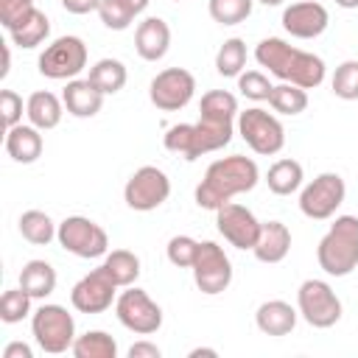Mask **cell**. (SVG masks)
Masks as SVG:
<instances>
[{
	"label": "cell",
	"instance_id": "cell-41",
	"mask_svg": "<svg viewBox=\"0 0 358 358\" xmlns=\"http://www.w3.org/2000/svg\"><path fill=\"white\" fill-rule=\"evenodd\" d=\"M31 8H34V0H0V22H3V28L11 31Z\"/></svg>",
	"mask_w": 358,
	"mask_h": 358
},
{
	"label": "cell",
	"instance_id": "cell-39",
	"mask_svg": "<svg viewBox=\"0 0 358 358\" xmlns=\"http://www.w3.org/2000/svg\"><path fill=\"white\" fill-rule=\"evenodd\" d=\"M271 87H274V84H271L260 70H246V73L238 76V90H241V95L249 98V101H268Z\"/></svg>",
	"mask_w": 358,
	"mask_h": 358
},
{
	"label": "cell",
	"instance_id": "cell-37",
	"mask_svg": "<svg viewBox=\"0 0 358 358\" xmlns=\"http://www.w3.org/2000/svg\"><path fill=\"white\" fill-rule=\"evenodd\" d=\"M31 294L22 291V288H8L3 296H0V319L6 324H17L22 322L28 313H31Z\"/></svg>",
	"mask_w": 358,
	"mask_h": 358
},
{
	"label": "cell",
	"instance_id": "cell-6",
	"mask_svg": "<svg viewBox=\"0 0 358 358\" xmlns=\"http://www.w3.org/2000/svg\"><path fill=\"white\" fill-rule=\"evenodd\" d=\"M238 134L260 157H274L285 145V129H282V123L271 112H266L260 106H252L246 112H238Z\"/></svg>",
	"mask_w": 358,
	"mask_h": 358
},
{
	"label": "cell",
	"instance_id": "cell-15",
	"mask_svg": "<svg viewBox=\"0 0 358 358\" xmlns=\"http://www.w3.org/2000/svg\"><path fill=\"white\" fill-rule=\"evenodd\" d=\"M260 224L255 218V213L243 204H235V201H227L224 207L215 210V227L218 232L224 235V241L235 249H255L257 243V235H260Z\"/></svg>",
	"mask_w": 358,
	"mask_h": 358
},
{
	"label": "cell",
	"instance_id": "cell-7",
	"mask_svg": "<svg viewBox=\"0 0 358 358\" xmlns=\"http://www.w3.org/2000/svg\"><path fill=\"white\" fill-rule=\"evenodd\" d=\"M56 241L64 252L84 257V260H92V257H101L109 252L106 229L84 215H67L56 229Z\"/></svg>",
	"mask_w": 358,
	"mask_h": 358
},
{
	"label": "cell",
	"instance_id": "cell-28",
	"mask_svg": "<svg viewBox=\"0 0 358 358\" xmlns=\"http://www.w3.org/2000/svg\"><path fill=\"white\" fill-rule=\"evenodd\" d=\"M90 84L95 87V90H101L103 95H115V92H120L123 87H126V78H129V73H126V64L120 62V59H98L92 67H90Z\"/></svg>",
	"mask_w": 358,
	"mask_h": 358
},
{
	"label": "cell",
	"instance_id": "cell-1",
	"mask_svg": "<svg viewBox=\"0 0 358 358\" xmlns=\"http://www.w3.org/2000/svg\"><path fill=\"white\" fill-rule=\"evenodd\" d=\"M257 182H260V171L252 157H243V154L221 157L210 162V168L204 171V179L196 185V204L201 210H218L235 196L255 190Z\"/></svg>",
	"mask_w": 358,
	"mask_h": 358
},
{
	"label": "cell",
	"instance_id": "cell-20",
	"mask_svg": "<svg viewBox=\"0 0 358 358\" xmlns=\"http://www.w3.org/2000/svg\"><path fill=\"white\" fill-rule=\"evenodd\" d=\"M255 257L260 263H280L288 257L291 252V229L282 221H263L260 224V235L255 243Z\"/></svg>",
	"mask_w": 358,
	"mask_h": 358
},
{
	"label": "cell",
	"instance_id": "cell-48",
	"mask_svg": "<svg viewBox=\"0 0 358 358\" xmlns=\"http://www.w3.org/2000/svg\"><path fill=\"white\" fill-rule=\"evenodd\" d=\"M257 3H263V6H282V0H257Z\"/></svg>",
	"mask_w": 358,
	"mask_h": 358
},
{
	"label": "cell",
	"instance_id": "cell-2",
	"mask_svg": "<svg viewBox=\"0 0 358 358\" xmlns=\"http://www.w3.org/2000/svg\"><path fill=\"white\" fill-rule=\"evenodd\" d=\"M255 59L274 78L288 81V84H296L302 90H316L324 81V73H327L322 56L308 53V50H299V48L288 45L280 36L260 39L257 48H255Z\"/></svg>",
	"mask_w": 358,
	"mask_h": 358
},
{
	"label": "cell",
	"instance_id": "cell-27",
	"mask_svg": "<svg viewBox=\"0 0 358 358\" xmlns=\"http://www.w3.org/2000/svg\"><path fill=\"white\" fill-rule=\"evenodd\" d=\"M302 179H305L302 165L296 159H288V157L285 159H277L268 168V173H266V185H268V190L274 196H291V193H296L302 187Z\"/></svg>",
	"mask_w": 358,
	"mask_h": 358
},
{
	"label": "cell",
	"instance_id": "cell-23",
	"mask_svg": "<svg viewBox=\"0 0 358 358\" xmlns=\"http://www.w3.org/2000/svg\"><path fill=\"white\" fill-rule=\"evenodd\" d=\"M25 115L31 120V126H36L39 131H48V129H56L62 123V115H64V101H59L53 92L48 90H36L31 92V98L25 101Z\"/></svg>",
	"mask_w": 358,
	"mask_h": 358
},
{
	"label": "cell",
	"instance_id": "cell-46",
	"mask_svg": "<svg viewBox=\"0 0 358 358\" xmlns=\"http://www.w3.org/2000/svg\"><path fill=\"white\" fill-rule=\"evenodd\" d=\"M199 355H218L215 350H207V347H199V350H190V358H199Z\"/></svg>",
	"mask_w": 358,
	"mask_h": 358
},
{
	"label": "cell",
	"instance_id": "cell-32",
	"mask_svg": "<svg viewBox=\"0 0 358 358\" xmlns=\"http://www.w3.org/2000/svg\"><path fill=\"white\" fill-rule=\"evenodd\" d=\"M199 112H201V117H210V120L235 123V117H238V98L232 92H227V90H210V92L201 95Z\"/></svg>",
	"mask_w": 358,
	"mask_h": 358
},
{
	"label": "cell",
	"instance_id": "cell-38",
	"mask_svg": "<svg viewBox=\"0 0 358 358\" xmlns=\"http://www.w3.org/2000/svg\"><path fill=\"white\" fill-rule=\"evenodd\" d=\"M196 252H199V241L190 235H173L165 246V255L176 268H193Z\"/></svg>",
	"mask_w": 358,
	"mask_h": 358
},
{
	"label": "cell",
	"instance_id": "cell-34",
	"mask_svg": "<svg viewBox=\"0 0 358 358\" xmlns=\"http://www.w3.org/2000/svg\"><path fill=\"white\" fill-rule=\"evenodd\" d=\"M246 67V42L232 36V39H224V45L218 48L215 53V70L218 76L224 78H238Z\"/></svg>",
	"mask_w": 358,
	"mask_h": 358
},
{
	"label": "cell",
	"instance_id": "cell-22",
	"mask_svg": "<svg viewBox=\"0 0 358 358\" xmlns=\"http://www.w3.org/2000/svg\"><path fill=\"white\" fill-rule=\"evenodd\" d=\"M296 313H299V310H294L288 302H282V299H268V302H263V305L257 308L255 324H257V330L266 333V336H288V333L296 327Z\"/></svg>",
	"mask_w": 358,
	"mask_h": 358
},
{
	"label": "cell",
	"instance_id": "cell-14",
	"mask_svg": "<svg viewBox=\"0 0 358 358\" xmlns=\"http://www.w3.org/2000/svg\"><path fill=\"white\" fill-rule=\"evenodd\" d=\"M196 95V78L185 67H165L151 78L148 98L159 112H179Z\"/></svg>",
	"mask_w": 358,
	"mask_h": 358
},
{
	"label": "cell",
	"instance_id": "cell-4",
	"mask_svg": "<svg viewBox=\"0 0 358 358\" xmlns=\"http://www.w3.org/2000/svg\"><path fill=\"white\" fill-rule=\"evenodd\" d=\"M319 268L330 277H347L358 268V218L336 215L330 229L316 246Z\"/></svg>",
	"mask_w": 358,
	"mask_h": 358
},
{
	"label": "cell",
	"instance_id": "cell-11",
	"mask_svg": "<svg viewBox=\"0 0 358 358\" xmlns=\"http://www.w3.org/2000/svg\"><path fill=\"white\" fill-rule=\"evenodd\" d=\"M115 316L126 330L137 336H151L162 327V308L137 285H129L115 299Z\"/></svg>",
	"mask_w": 358,
	"mask_h": 358
},
{
	"label": "cell",
	"instance_id": "cell-33",
	"mask_svg": "<svg viewBox=\"0 0 358 358\" xmlns=\"http://www.w3.org/2000/svg\"><path fill=\"white\" fill-rule=\"evenodd\" d=\"M268 106H271L274 112H280V115H291V117H294V115H299V112L308 109V90L282 81V84L271 87Z\"/></svg>",
	"mask_w": 358,
	"mask_h": 358
},
{
	"label": "cell",
	"instance_id": "cell-45",
	"mask_svg": "<svg viewBox=\"0 0 358 358\" xmlns=\"http://www.w3.org/2000/svg\"><path fill=\"white\" fill-rule=\"evenodd\" d=\"M8 70H11V53H8V48H3V67H0V78H6V76H8Z\"/></svg>",
	"mask_w": 358,
	"mask_h": 358
},
{
	"label": "cell",
	"instance_id": "cell-30",
	"mask_svg": "<svg viewBox=\"0 0 358 358\" xmlns=\"http://www.w3.org/2000/svg\"><path fill=\"white\" fill-rule=\"evenodd\" d=\"M17 224H20V235L34 246H48L59 229V224H53V218L42 210H25Z\"/></svg>",
	"mask_w": 358,
	"mask_h": 358
},
{
	"label": "cell",
	"instance_id": "cell-47",
	"mask_svg": "<svg viewBox=\"0 0 358 358\" xmlns=\"http://www.w3.org/2000/svg\"><path fill=\"white\" fill-rule=\"evenodd\" d=\"M336 6H341V8H358V0H336Z\"/></svg>",
	"mask_w": 358,
	"mask_h": 358
},
{
	"label": "cell",
	"instance_id": "cell-3",
	"mask_svg": "<svg viewBox=\"0 0 358 358\" xmlns=\"http://www.w3.org/2000/svg\"><path fill=\"white\" fill-rule=\"evenodd\" d=\"M235 126L232 123H221V120H210V117H199V123H176L165 131L162 143L171 154H179L182 159L193 162L210 151H221L224 145H229Z\"/></svg>",
	"mask_w": 358,
	"mask_h": 358
},
{
	"label": "cell",
	"instance_id": "cell-8",
	"mask_svg": "<svg viewBox=\"0 0 358 358\" xmlns=\"http://www.w3.org/2000/svg\"><path fill=\"white\" fill-rule=\"evenodd\" d=\"M39 73L53 81H70L87 67V45L81 36H59L39 53Z\"/></svg>",
	"mask_w": 358,
	"mask_h": 358
},
{
	"label": "cell",
	"instance_id": "cell-43",
	"mask_svg": "<svg viewBox=\"0 0 358 358\" xmlns=\"http://www.w3.org/2000/svg\"><path fill=\"white\" fill-rule=\"evenodd\" d=\"M62 6L70 14H90V11H98L101 0H62Z\"/></svg>",
	"mask_w": 358,
	"mask_h": 358
},
{
	"label": "cell",
	"instance_id": "cell-13",
	"mask_svg": "<svg viewBox=\"0 0 358 358\" xmlns=\"http://www.w3.org/2000/svg\"><path fill=\"white\" fill-rule=\"evenodd\" d=\"M193 282L207 296L224 294L229 288L232 263L215 241H199V252H196V260H193Z\"/></svg>",
	"mask_w": 358,
	"mask_h": 358
},
{
	"label": "cell",
	"instance_id": "cell-19",
	"mask_svg": "<svg viewBox=\"0 0 358 358\" xmlns=\"http://www.w3.org/2000/svg\"><path fill=\"white\" fill-rule=\"evenodd\" d=\"M103 92L95 90L90 84V78H70L64 92H62V101H64V109L73 115V117H95L103 106Z\"/></svg>",
	"mask_w": 358,
	"mask_h": 358
},
{
	"label": "cell",
	"instance_id": "cell-44",
	"mask_svg": "<svg viewBox=\"0 0 358 358\" xmlns=\"http://www.w3.org/2000/svg\"><path fill=\"white\" fill-rule=\"evenodd\" d=\"M3 358H34V350L22 341H11L3 347Z\"/></svg>",
	"mask_w": 358,
	"mask_h": 358
},
{
	"label": "cell",
	"instance_id": "cell-12",
	"mask_svg": "<svg viewBox=\"0 0 358 358\" xmlns=\"http://www.w3.org/2000/svg\"><path fill=\"white\" fill-rule=\"evenodd\" d=\"M168 196H171V179H168V173H165L162 168H157V165H143V168H137V171L129 176L126 187H123V201H126L131 210H137V213H151V210H157L159 204L168 201Z\"/></svg>",
	"mask_w": 358,
	"mask_h": 358
},
{
	"label": "cell",
	"instance_id": "cell-36",
	"mask_svg": "<svg viewBox=\"0 0 358 358\" xmlns=\"http://www.w3.org/2000/svg\"><path fill=\"white\" fill-rule=\"evenodd\" d=\"M333 95L341 101H358V59H347L336 67L330 78Z\"/></svg>",
	"mask_w": 358,
	"mask_h": 358
},
{
	"label": "cell",
	"instance_id": "cell-25",
	"mask_svg": "<svg viewBox=\"0 0 358 358\" xmlns=\"http://www.w3.org/2000/svg\"><path fill=\"white\" fill-rule=\"evenodd\" d=\"M20 288L34 299H45L56 291V268L48 260H28L20 271Z\"/></svg>",
	"mask_w": 358,
	"mask_h": 358
},
{
	"label": "cell",
	"instance_id": "cell-49",
	"mask_svg": "<svg viewBox=\"0 0 358 358\" xmlns=\"http://www.w3.org/2000/svg\"><path fill=\"white\" fill-rule=\"evenodd\" d=\"M171 3H182V0H171Z\"/></svg>",
	"mask_w": 358,
	"mask_h": 358
},
{
	"label": "cell",
	"instance_id": "cell-17",
	"mask_svg": "<svg viewBox=\"0 0 358 358\" xmlns=\"http://www.w3.org/2000/svg\"><path fill=\"white\" fill-rule=\"evenodd\" d=\"M327 25H330V14L316 0H299L282 11V28L294 39H316L327 31Z\"/></svg>",
	"mask_w": 358,
	"mask_h": 358
},
{
	"label": "cell",
	"instance_id": "cell-42",
	"mask_svg": "<svg viewBox=\"0 0 358 358\" xmlns=\"http://www.w3.org/2000/svg\"><path fill=\"white\" fill-rule=\"evenodd\" d=\"M159 355H162V350L151 341H137L129 347V358H159Z\"/></svg>",
	"mask_w": 358,
	"mask_h": 358
},
{
	"label": "cell",
	"instance_id": "cell-5",
	"mask_svg": "<svg viewBox=\"0 0 358 358\" xmlns=\"http://www.w3.org/2000/svg\"><path fill=\"white\" fill-rule=\"evenodd\" d=\"M31 333L42 352H67L76 341V319L62 305H39L31 316Z\"/></svg>",
	"mask_w": 358,
	"mask_h": 358
},
{
	"label": "cell",
	"instance_id": "cell-9",
	"mask_svg": "<svg viewBox=\"0 0 358 358\" xmlns=\"http://www.w3.org/2000/svg\"><path fill=\"white\" fill-rule=\"evenodd\" d=\"M344 196H347L344 179L338 173H333V171H324V173H319L316 179H310L302 187L299 210H302V215H308L313 221H327L344 204Z\"/></svg>",
	"mask_w": 358,
	"mask_h": 358
},
{
	"label": "cell",
	"instance_id": "cell-21",
	"mask_svg": "<svg viewBox=\"0 0 358 358\" xmlns=\"http://www.w3.org/2000/svg\"><path fill=\"white\" fill-rule=\"evenodd\" d=\"M42 148H45V140L39 134L36 126H14V129H6V151L14 162L20 165H31L42 157Z\"/></svg>",
	"mask_w": 358,
	"mask_h": 358
},
{
	"label": "cell",
	"instance_id": "cell-26",
	"mask_svg": "<svg viewBox=\"0 0 358 358\" xmlns=\"http://www.w3.org/2000/svg\"><path fill=\"white\" fill-rule=\"evenodd\" d=\"M151 0H101L98 17L109 31H126L137 14L148 8Z\"/></svg>",
	"mask_w": 358,
	"mask_h": 358
},
{
	"label": "cell",
	"instance_id": "cell-29",
	"mask_svg": "<svg viewBox=\"0 0 358 358\" xmlns=\"http://www.w3.org/2000/svg\"><path fill=\"white\" fill-rule=\"evenodd\" d=\"M101 266L106 268V274L115 280L117 288H129L140 277V257L134 252H129V249H112V252H106V257H103Z\"/></svg>",
	"mask_w": 358,
	"mask_h": 358
},
{
	"label": "cell",
	"instance_id": "cell-10",
	"mask_svg": "<svg viewBox=\"0 0 358 358\" xmlns=\"http://www.w3.org/2000/svg\"><path fill=\"white\" fill-rule=\"evenodd\" d=\"M296 308L299 316L319 330H327L341 319V299L324 280H305L296 291Z\"/></svg>",
	"mask_w": 358,
	"mask_h": 358
},
{
	"label": "cell",
	"instance_id": "cell-40",
	"mask_svg": "<svg viewBox=\"0 0 358 358\" xmlns=\"http://www.w3.org/2000/svg\"><path fill=\"white\" fill-rule=\"evenodd\" d=\"M0 112H3V123L6 129H14L22 123V98L14 90H3L0 92Z\"/></svg>",
	"mask_w": 358,
	"mask_h": 358
},
{
	"label": "cell",
	"instance_id": "cell-24",
	"mask_svg": "<svg viewBox=\"0 0 358 358\" xmlns=\"http://www.w3.org/2000/svg\"><path fill=\"white\" fill-rule=\"evenodd\" d=\"M8 36H11V42H14L17 48H25V50L39 48V45L50 36V20H48L45 11H39V8L34 6V8L8 31Z\"/></svg>",
	"mask_w": 358,
	"mask_h": 358
},
{
	"label": "cell",
	"instance_id": "cell-31",
	"mask_svg": "<svg viewBox=\"0 0 358 358\" xmlns=\"http://www.w3.org/2000/svg\"><path fill=\"white\" fill-rule=\"evenodd\" d=\"M70 352L76 358H117V341L103 330H87L84 336H76Z\"/></svg>",
	"mask_w": 358,
	"mask_h": 358
},
{
	"label": "cell",
	"instance_id": "cell-16",
	"mask_svg": "<svg viewBox=\"0 0 358 358\" xmlns=\"http://www.w3.org/2000/svg\"><path fill=\"white\" fill-rule=\"evenodd\" d=\"M115 291H117L115 280L106 274L103 266H98V268H92L90 274H84V277L73 285V291H70V305H73L78 313H103V310L112 308Z\"/></svg>",
	"mask_w": 358,
	"mask_h": 358
},
{
	"label": "cell",
	"instance_id": "cell-35",
	"mask_svg": "<svg viewBox=\"0 0 358 358\" xmlns=\"http://www.w3.org/2000/svg\"><path fill=\"white\" fill-rule=\"evenodd\" d=\"M255 0H207V11L218 25H241L249 20Z\"/></svg>",
	"mask_w": 358,
	"mask_h": 358
},
{
	"label": "cell",
	"instance_id": "cell-18",
	"mask_svg": "<svg viewBox=\"0 0 358 358\" xmlns=\"http://www.w3.org/2000/svg\"><path fill=\"white\" fill-rule=\"evenodd\" d=\"M171 48V28L162 17H145L134 31V50L145 62H159Z\"/></svg>",
	"mask_w": 358,
	"mask_h": 358
}]
</instances>
